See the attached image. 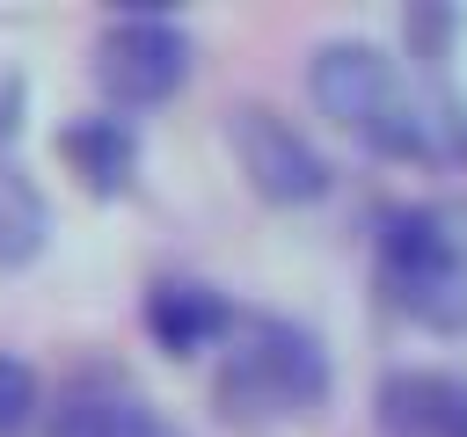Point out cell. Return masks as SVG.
Wrapping results in <instances>:
<instances>
[{"label":"cell","instance_id":"obj_1","mask_svg":"<svg viewBox=\"0 0 467 437\" xmlns=\"http://www.w3.org/2000/svg\"><path fill=\"white\" fill-rule=\"evenodd\" d=\"M328 393V350L314 328L285 320V313H255L226 328V350L212 364V408L234 430H270L292 422L306 408H321Z\"/></svg>","mask_w":467,"mask_h":437},{"label":"cell","instance_id":"obj_2","mask_svg":"<svg viewBox=\"0 0 467 437\" xmlns=\"http://www.w3.org/2000/svg\"><path fill=\"white\" fill-rule=\"evenodd\" d=\"M306 95L321 102V117H336L350 138H365L387 160H431L438 153V117L416 102L409 73L365 36H328L306 58Z\"/></svg>","mask_w":467,"mask_h":437},{"label":"cell","instance_id":"obj_3","mask_svg":"<svg viewBox=\"0 0 467 437\" xmlns=\"http://www.w3.org/2000/svg\"><path fill=\"white\" fill-rule=\"evenodd\" d=\"M379 284L387 299L423 320V328H445L460 335L467 328V248L452 240V226L438 211H387L379 226Z\"/></svg>","mask_w":467,"mask_h":437},{"label":"cell","instance_id":"obj_4","mask_svg":"<svg viewBox=\"0 0 467 437\" xmlns=\"http://www.w3.org/2000/svg\"><path fill=\"white\" fill-rule=\"evenodd\" d=\"M190 73V36L168 15H117L95 36V87L117 109H153L182 87Z\"/></svg>","mask_w":467,"mask_h":437},{"label":"cell","instance_id":"obj_5","mask_svg":"<svg viewBox=\"0 0 467 437\" xmlns=\"http://www.w3.org/2000/svg\"><path fill=\"white\" fill-rule=\"evenodd\" d=\"M226 146H234L248 189L270 197V204H314V197L328 189L321 146H314L292 117H277L270 102H234V109H226Z\"/></svg>","mask_w":467,"mask_h":437},{"label":"cell","instance_id":"obj_6","mask_svg":"<svg viewBox=\"0 0 467 437\" xmlns=\"http://www.w3.org/2000/svg\"><path fill=\"white\" fill-rule=\"evenodd\" d=\"M372 415H379V437H467V379L401 364L379 379Z\"/></svg>","mask_w":467,"mask_h":437},{"label":"cell","instance_id":"obj_7","mask_svg":"<svg viewBox=\"0 0 467 437\" xmlns=\"http://www.w3.org/2000/svg\"><path fill=\"white\" fill-rule=\"evenodd\" d=\"M226 328H234V306H226L212 284H197V277H161V284L146 291V335H153L168 357L212 350V342H226Z\"/></svg>","mask_w":467,"mask_h":437},{"label":"cell","instance_id":"obj_8","mask_svg":"<svg viewBox=\"0 0 467 437\" xmlns=\"http://www.w3.org/2000/svg\"><path fill=\"white\" fill-rule=\"evenodd\" d=\"M58 153L73 160V175L88 182V189H124L131 182V160H139V146H131V131L117 124V117H73L66 131H58Z\"/></svg>","mask_w":467,"mask_h":437},{"label":"cell","instance_id":"obj_9","mask_svg":"<svg viewBox=\"0 0 467 437\" xmlns=\"http://www.w3.org/2000/svg\"><path fill=\"white\" fill-rule=\"evenodd\" d=\"M44 437H161V422H153V408H146L139 393L88 386V393H73V401L51 415Z\"/></svg>","mask_w":467,"mask_h":437},{"label":"cell","instance_id":"obj_10","mask_svg":"<svg viewBox=\"0 0 467 437\" xmlns=\"http://www.w3.org/2000/svg\"><path fill=\"white\" fill-rule=\"evenodd\" d=\"M44 233H51V204H44V189H36L22 168L0 160V269L29 262V255L44 248Z\"/></svg>","mask_w":467,"mask_h":437},{"label":"cell","instance_id":"obj_11","mask_svg":"<svg viewBox=\"0 0 467 437\" xmlns=\"http://www.w3.org/2000/svg\"><path fill=\"white\" fill-rule=\"evenodd\" d=\"M36 415V371L22 357H0V437H15Z\"/></svg>","mask_w":467,"mask_h":437},{"label":"cell","instance_id":"obj_12","mask_svg":"<svg viewBox=\"0 0 467 437\" xmlns=\"http://www.w3.org/2000/svg\"><path fill=\"white\" fill-rule=\"evenodd\" d=\"M15 124H22V80H15V73H0V138H7Z\"/></svg>","mask_w":467,"mask_h":437}]
</instances>
